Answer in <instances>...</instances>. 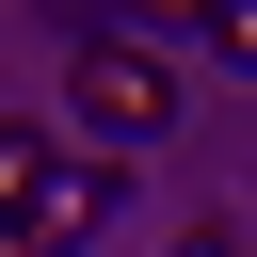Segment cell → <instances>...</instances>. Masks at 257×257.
Listing matches in <instances>:
<instances>
[{
	"label": "cell",
	"instance_id": "6da1fadb",
	"mask_svg": "<svg viewBox=\"0 0 257 257\" xmlns=\"http://www.w3.org/2000/svg\"><path fill=\"white\" fill-rule=\"evenodd\" d=\"M64 112H80L96 145H161V128H177V64H161L145 32H96V48L64 64Z\"/></svg>",
	"mask_w": 257,
	"mask_h": 257
},
{
	"label": "cell",
	"instance_id": "7a4b0ae2",
	"mask_svg": "<svg viewBox=\"0 0 257 257\" xmlns=\"http://www.w3.org/2000/svg\"><path fill=\"white\" fill-rule=\"evenodd\" d=\"M96 225H112V161H64V177H48V209H32V257L96 241Z\"/></svg>",
	"mask_w": 257,
	"mask_h": 257
},
{
	"label": "cell",
	"instance_id": "3957f363",
	"mask_svg": "<svg viewBox=\"0 0 257 257\" xmlns=\"http://www.w3.org/2000/svg\"><path fill=\"white\" fill-rule=\"evenodd\" d=\"M48 177H64V161H48V128H16V112H0V241H32Z\"/></svg>",
	"mask_w": 257,
	"mask_h": 257
},
{
	"label": "cell",
	"instance_id": "277c9868",
	"mask_svg": "<svg viewBox=\"0 0 257 257\" xmlns=\"http://www.w3.org/2000/svg\"><path fill=\"white\" fill-rule=\"evenodd\" d=\"M193 32H209L225 64H257V0H241V16H193Z\"/></svg>",
	"mask_w": 257,
	"mask_h": 257
},
{
	"label": "cell",
	"instance_id": "5b68a950",
	"mask_svg": "<svg viewBox=\"0 0 257 257\" xmlns=\"http://www.w3.org/2000/svg\"><path fill=\"white\" fill-rule=\"evenodd\" d=\"M193 257H241V241H193Z\"/></svg>",
	"mask_w": 257,
	"mask_h": 257
},
{
	"label": "cell",
	"instance_id": "8992f818",
	"mask_svg": "<svg viewBox=\"0 0 257 257\" xmlns=\"http://www.w3.org/2000/svg\"><path fill=\"white\" fill-rule=\"evenodd\" d=\"M0 257H32V241H0Z\"/></svg>",
	"mask_w": 257,
	"mask_h": 257
}]
</instances>
